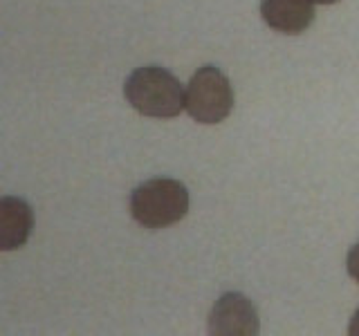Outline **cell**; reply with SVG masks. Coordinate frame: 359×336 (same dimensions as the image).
<instances>
[{"label": "cell", "instance_id": "obj_5", "mask_svg": "<svg viewBox=\"0 0 359 336\" xmlns=\"http://www.w3.org/2000/svg\"><path fill=\"white\" fill-rule=\"evenodd\" d=\"M261 16L272 29L297 36L314 22L317 9L314 0H261Z\"/></svg>", "mask_w": 359, "mask_h": 336}, {"label": "cell", "instance_id": "obj_7", "mask_svg": "<svg viewBox=\"0 0 359 336\" xmlns=\"http://www.w3.org/2000/svg\"><path fill=\"white\" fill-rule=\"evenodd\" d=\"M346 269L348 274H351L353 280H357L359 283V242L353 246L351 251H348V258H346Z\"/></svg>", "mask_w": 359, "mask_h": 336}, {"label": "cell", "instance_id": "obj_1", "mask_svg": "<svg viewBox=\"0 0 359 336\" xmlns=\"http://www.w3.org/2000/svg\"><path fill=\"white\" fill-rule=\"evenodd\" d=\"M123 94L144 117L173 119L187 108V88L173 72L160 65H144L133 70L123 83Z\"/></svg>", "mask_w": 359, "mask_h": 336}, {"label": "cell", "instance_id": "obj_4", "mask_svg": "<svg viewBox=\"0 0 359 336\" xmlns=\"http://www.w3.org/2000/svg\"><path fill=\"white\" fill-rule=\"evenodd\" d=\"M207 328L213 336H254L261 330V318L250 298L229 291L211 307Z\"/></svg>", "mask_w": 359, "mask_h": 336}, {"label": "cell", "instance_id": "obj_2", "mask_svg": "<svg viewBox=\"0 0 359 336\" xmlns=\"http://www.w3.org/2000/svg\"><path fill=\"white\" fill-rule=\"evenodd\" d=\"M189 190L171 177H155L130 195V216L144 229L173 227L189 213Z\"/></svg>", "mask_w": 359, "mask_h": 336}, {"label": "cell", "instance_id": "obj_8", "mask_svg": "<svg viewBox=\"0 0 359 336\" xmlns=\"http://www.w3.org/2000/svg\"><path fill=\"white\" fill-rule=\"evenodd\" d=\"M348 334H351V336H359V309L353 314L351 323H348Z\"/></svg>", "mask_w": 359, "mask_h": 336}, {"label": "cell", "instance_id": "obj_6", "mask_svg": "<svg viewBox=\"0 0 359 336\" xmlns=\"http://www.w3.org/2000/svg\"><path fill=\"white\" fill-rule=\"evenodd\" d=\"M34 229V211L22 197L0 200V249L14 251L27 242Z\"/></svg>", "mask_w": 359, "mask_h": 336}, {"label": "cell", "instance_id": "obj_3", "mask_svg": "<svg viewBox=\"0 0 359 336\" xmlns=\"http://www.w3.org/2000/svg\"><path fill=\"white\" fill-rule=\"evenodd\" d=\"M233 110V90L229 78L216 65H205L187 85V112L198 123H220Z\"/></svg>", "mask_w": 359, "mask_h": 336}, {"label": "cell", "instance_id": "obj_9", "mask_svg": "<svg viewBox=\"0 0 359 336\" xmlns=\"http://www.w3.org/2000/svg\"><path fill=\"white\" fill-rule=\"evenodd\" d=\"M314 3H317V5H334L337 0H314Z\"/></svg>", "mask_w": 359, "mask_h": 336}]
</instances>
